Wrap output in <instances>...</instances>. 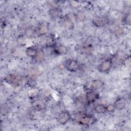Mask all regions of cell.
<instances>
[{
    "mask_svg": "<svg viewBox=\"0 0 131 131\" xmlns=\"http://www.w3.org/2000/svg\"><path fill=\"white\" fill-rule=\"evenodd\" d=\"M71 116L67 111L61 112L58 116V121L61 124L67 123L71 119Z\"/></svg>",
    "mask_w": 131,
    "mask_h": 131,
    "instance_id": "6da1fadb",
    "label": "cell"
},
{
    "mask_svg": "<svg viewBox=\"0 0 131 131\" xmlns=\"http://www.w3.org/2000/svg\"><path fill=\"white\" fill-rule=\"evenodd\" d=\"M66 68L71 72H74L77 71L79 68V64L75 60L69 59L65 63Z\"/></svg>",
    "mask_w": 131,
    "mask_h": 131,
    "instance_id": "7a4b0ae2",
    "label": "cell"
},
{
    "mask_svg": "<svg viewBox=\"0 0 131 131\" xmlns=\"http://www.w3.org/2000/svg\"><path fill=\"white\" fill-rule=\"evenodd\" d=\"M112 64L111 59H106L102 61L98 66V70L101 72H106L110 70Z\"/></svg>",
    "mask_w": 131,
    "mask_h": 131,
    "instance_id": "3957f363",
    "label": "cell"
},
{
    "mask_svg": "<svg viewBox=\"0 0 131 131\" xmlns=\"http://www.w3.org/2000/svg\"><path fill=\"white\" fill-rule=\"evenodd\" d=\"M126 105V101L125 98L123 97H119L116 99L114 102V105L115 109L118 110H123Z\"/></svg>",
    "mask_w": 131,
    "mask_h": 131,
    "instance_id": "277c9868",
    "label": "cell"
},
{
    "mask_svg": "<svg viewBox=\"0 0 131 131\" xmlns=\"http://www.w3.org/2000/svg\"><path fill=\"white\" fill-rule=\"evenodd\" d=\"M107 19L104 17H98L95 18L93 20V24L97 27H102L107 24Z\"/></svg>",
    "mask_w": 131,
    "mask_h": 131,
    "instance_id": "5b68a950",
    "label": "cell"
},
{
    "mask_svg": "<svg viewBox=\"0 0 131 131\" xmlns=\"http://www.w3.org/2000/svg\"><path fill=\"white\" fill-rule=\"evenodd\" d=\"M98 94L93 91L88 92L86 94V99L87 101L90 103L95 101L98 98Z\"/></svg>",
    "mask_w": 131,
    "mask_h": 131,
    "instance_id": "8992f818",
    "label": "cell"
},
{
    "mask_svg": "<svg viewBox=\"0 0 131 131\" xmlns=\"http://www.w3.org/2000/svg\"><path fill=\"white\" fill-rule=\"evenodd\" d=\"M37 52V50L34 47H30L28 48L26 51L27 56L30 57H35Z\"/></svg>",
    "mask_w": 131,
    "mask_h": 131,
    "instance_id": "52a82bcc",
    "label": "cell"
},
{
    "mask_svg": "<svg viewBox=\"0 0 131 131\" xmlns=\"http://www.w3.org/2000/svg\"><path fill=\"white\" fill-rule=\"evenodd\" d=\"M94 111L97 114H103L106 112V107L103 104H99L95 106Z\"/></svg>",
    "mask_w": 131,
    "mask_h": 131,
    "instance_id": "ba28073f",
    "label": "cell"
},
{
    "mask_svg": "<svg viewBox=\"0 0 131 131\" xmlns=\"http://www.w3.org/2000/svg\"><path fill=\"white\" fill-rule=\"evenodd\" d=\"M93 118L90 116H88V115H85L83 116V117H82L79 120V122L83 125H87L90 124L91 122V120Z\"/></svg>",
    "mask_w": 131,
    "mask_h": 131,
    "instance_id": "9c48e42d",
    "label": "cell"
},
{
    "mask_svg": "<svg viewBox=\"0 0 131 131\" xmlns=\"http://www.w3.org/2000/svg\"><path fill=\"white\" fill-rule=\"evenodd\" d=\"M55 50L57 53L60 54H64L67 53L68 49L66 47L63 45H60L59 46H57L55 48Z\"/></svg>",
    "mask_w": 131,
    "mask_h": 131,
    "instance_id": "30bf717a",
    "label": "cell"
},
{
    "mask_svg": "<svg viewBox=\"0 0 131 131\" xmlns=\"http://www.w3.org/2000/svg\"><path fill=\"white\" fill-rule=\"evenodd\" d=\"M60 11L57 8H54L50 11V14L53 17H57L59 16Z\"/></svg>",
    "mask_w": 131,
    "mask_h": 131,
    "instance_id": "8fae6325",
    "label": "cell"
},
{
    "mask_svg": "<svg viewBox=\"0 0 131 131\" xmlns=\"http://www.w3.org/2000/svg\"><path fill=\"white\" fill-rule=\"evenodd\" d=\"M102 85H103V83L101 81L99 80H96L93 82L92 86L93 89L96 90V89H100V88H101L102 86Z\"/></svg>",
    "mask_w": 131,
    "mask_h": 131,
    "instance_id": "7c38bea8",
    "label": "cell"
},
{
    "mask_svg": "<svg viewBox=\"0 0 131 131\" xmlns=\"http://www.w3.org/2000/svg\"><path fill=\"white\" fill-rule=\"evenodd\" d=\"M44 57H45L44 53L42 51H40L37 52V53L35 56V59L37 61L40 62L44 59Z\"/></svg>",
    "mask_w": 131,
    "mask_h": 131,
    "instance_id": "4fadbf2b",
    "label": "cell"
},
{
    "mask_svg": "<svg viewBox=\"0 0 131 131\" xmlns=\"http://www.w3.org/2000/svg\"><path fill=\"white\" fill-rule=\"evenodd\" d=\"M64 25H65V27L69 29H72L73 27V24L69 19H67L64 21Z\"/></svg>",
    "mask_w": 131,
    "mask_h": 131,
    "instance_id": "5bb4252c",
    "label": "cell"
},
{
    "mask_svg": "<svg viewBox=\"0 0 131 131\" xmlns=\"http://www.w3.org/2000/svg\"><path fill=\"white\" fill-rule=\"evenodd\" d=\"M106 111L110 112H113L115 110V108L114 104H109L107 106H106Z\"/></svg>",
    "mask_w": 131,
    "mask_h": 131,
    "instance_id": "9a60e30c",
    "label": "cell"
},
{
    "mask_svg": "<svg viewBox=\"0 0 131 131\" xmlns=\"http://www.w3.org/2000/svg\"><path fill=\"white\" fill-rule=\"evenodd\" d=\"M124 21L125 22V23L127 25H130V15L129 13L127 14L125 16Z\"/></svg>",
    "mask_w": 131,
    "mask_h": 131,
    "instance_id": "2e32d148",
    "label": "cell"
},
{
    "mask_svg": "<svg viewBox=\"0 0 131 131\" xmlns=\"http://www.w3.org/2000/svg\"><path fill=\"white\" fill-rule=\"evenodd\" d=\"M47 31H48V29L45 26H42L39 29V33L41 34H45Z\"/></svg>",
    "mask_w": 131,
    "mask_h": 131,
    "instance_id": "e0dca14e",
    "label": "cell"
},
{
    "mask_svg": "<svg viewBox=\"0 0 131 131\" xmlns=\"http://www.w3.org/2000/svg\"><path fill=\"white\" fill-rule=\"evenodd\" d=\"M76 17H77V18L80 20V21H82L83 20H84L85 17H84V14L82 13H79L78 14H77V16Z\"/></svg>",
    "mask_w": 131,
    "mask_h": 131,
    "instance_id": "ac0fdd59",
    "label": "cell"
}]
</instances>
